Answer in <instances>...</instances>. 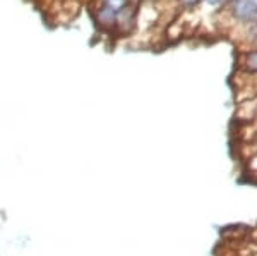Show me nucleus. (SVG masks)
<instances>
[{
    "label": "nucleus",
    "instance_id": "nucleus-4",
    "mask_svg": "<svg viewBox=\"0 0 257 256\" xmlns=\"http://www.w3.org/2000/svg\"><path fill=\"white\" fill-rule=\"evenodd\" d=\"M134 0H98L96 4H99V6H105L108 7V9H111L113 12H118L122 9H125V7L128 6V4H132Z\"/></svg>",
    "mask_w": 257,
    "mask_h": 256
},
{
    "label": "nucleus",
    "instance_id": "nucleus-5",
    "mask_svg": "<svg viewBox=\"0 0 257 256\" xmlns=\"http://www.w3.org/2000/svg\"><path fill=\"white\" fill-rule=\"evenodd\" d=\"M245 167H247V172L248 176L252 177H257V151L252 156H248L245 160Z\"/></svg>",
    "mask_w": 257,
    "mask_h": 256
},
{
    "label": "nucleus",
    "instance_id": "nucleus-3",
    "mask_svg": "<svg viewBox=\"0 0 257 256\" xmlns=\"http://www.w3.org/2000/svg\"><path fill=\"white\" fill-rule=\"evenodd\" d=\"M240 67L243 72L257 74V48L243 52V55L240 57Z\"/></svg>",
    "mask_w": 257,
    "mask_h": 256
},
{
    "label": "nucleus",
    "instance_id": "nucleus-6",
    "mask_svg": "<svg viewBox=\"0 0 257 256\" xmlns=\"http://www.w3.org/2000/svg\"><path fill=\"white\" fill-rule=\"evenodd\" d=\"M178 6L185 7V9H194V7L199 4V0H177Z\"/></svg>",
    "mask_w": 257,
    "mask_h": 256
},
{
    "label": "nucleus",
    "instance_id": "nucleus-2",
    "mask_svg": "<svg viewBox=\"0 0 257 256\" xmlns=\"http://www.w3.org/2000/svg\"><path fill=\"white\" fill-rule=\"evenodd\" d=\"M136 28H138V6L132 2L117 14V23H115L113 33H117L120 36H127Z\"/></svg>",
    "mask_w": 257,
    "mask_h": 256
},
{
    "label": "nucleus",
    "instance_id": "nucleus-1",
    "mask_svg": "<svg viewBox=\"0 0 257 256\" xmlns=\"http://www.w3.org/2000/svg\"><path fill=\"white\" fill-rule=\"evenodd\" d=\"M228 14L233 23L250 26L257 23V2L255 0H231Z\"/></svg>",
    "mask_w": 257,
    "mask_h": 256
}]
</instances>
